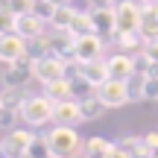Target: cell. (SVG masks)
I'll list each match as a JSON object with an SVG mask.
<instances>
[{"label": "cell", "instance_id": "4dcf8cb0", "mask_svg": "<svg viewBox=\"0 0 158 158\" xmlns=\"http://www.w3.org/2000/svg\"><path fill=\"white\" fill-rule=\"evenodd\" d=\"M0 158H9V155H6V149H3V141H0Z\"/></svg>", "mask_w": 158, "mask_h": 158}, {"label": "cell", "instance_id": "83f0119b", "mask_svg": "<svg viewBox=\"0 0 158 158\" xmlns=\"http://www.w3.org/2000/svg\"><path fill=\"white\" fill-rule=\"evenodd\" d=\"M143 138V143H147V147H152L155 152H158V132H147V135H141Z\"/></svg>", "mask_w": 158, "mask_h": 158}, {"label": "cell", "instance_id": "7c38bea8", "mask_svg": "<svg viewBox=\"0 0 158 158\" xmlns=\"http://www.w3.org/2000/svg\"><path fill=\"white\" fill-rule=\"evenodd\" d=\"M6 88H23L32 76V59H21V62H12L9 70H6Z\"/></svg>", "mask_w": 158, "mask_h": 158}, {"label": "cell", "instance_id": "7a4b0ae2", "mask_svg": "<svg viewBox=\"0 0 158 158\" xmlns=\"http://www.w3.org/2000/svg\"><path fill=\"white\" fill-rule=\"evenodd\" d=\"M53 108H56V102L44 91L41 94H27V97H21L18 117L27 126H47V123H53Z\"/></svg>", "mask_w": 158, "mask_h": 158}, {"label": "cell", "instance_id": "9a60e30c", "mask_svg": "<svg viewBox=\"0 0 158 158\" xmlns=\"http://www.w3.org/2000/svg\"><path fill=\"white\" fill-rule=\"evenodd\" d=\"M44 94L50 97L53 102H62V100H76V91H73V79L62 76V79H53V82L44 85Z\"/></svg>", "mask_w": 158, "mask_h": 158}, {"label": "cell", "instance_id": "277c9868", "mask_svg": "<svg viewBox=\"0 0 158 158\" xmlns=\"http://www.w3.org/2000/svg\"><path fill=\"white\" fill-rule=\"evenodd\" d=\"M114 12H117V32H141L143 9L138 6V0H120L114 3Z\"/></svg>", "mask_w": 158, "mask_h": 158}, {"label": "cell", "instance_id": "4316f807", "mask_svg": "<svg viewBox=\"0 0 158 158\" xmlns=\"http://www.w3.org/2000/svg\"><path fill=\"white\" fill-rule=\"evenodd\" d=\"M143 100H155V102H158V76H152V73L147 76V91H143Z\"/></svg>", "mask_w": 158, "mask_h": 158}, {"label": "cell", "instance_id": "cb8c5ba5", "mask_svg": "<svg viewBox=\"0 0 158 158\" xmlns=\"http://www.w3.org/2000/svg\"><path fill=\"white\" fill-rule=\"evenodd\" d=\"M15 18H18L15 9H9V6H0V35L15 32Z\"/></svg>", "mask_w": 158, "mask_h": 158}, {"label": "cell", "instance_id": "ffe728a7", "mask_svg": "<svg viewBox=\"0 0 158 158\" xmlns=\"http://www.w3.org/2000/svg\"><path fill=\"white\" fill-rule=\"evenodd\" d=\"M73 15H76L73 6H56V9H53V18H50V27L53 29H70Z\"/></svg>", "mask_w": 158, "mask_h": 158}, {"label": "cell", "instance_id": "e0dca14e", "mask_svg": "<svg viewBox=\"0 0 158 158\" xmlns=\"http://www.w3.org/2000/svg\"><path fill=\"white\" fill-rule=\"evenodd\" d=\"M79 108H82V120H100L102 114H106V102H102L94 91L79 100Z\"/></svg>", "mask_w": 158, "mask_h": 158}, {"label": "cell", "instance_id": "4fadbf2b", "mask_svg": "<svg viewBox=\"0 0 158 158\" xmlns=\"http://www.w3.org/2000/svg\"><path fill=\"white\" fill-rule=\"evenodd\" d=\"M53 123H62V126H76V123H82V108H79V100H62V102H56V108H53Z\"/></svg>", "mask_w": 158, "mask_h": 158}, {"label": "cell", "instance_id": "52a82bcc", "mask_svg": "<svg viewBox=\"0 0 158 158\" xmlns=\"http://www.w3.org/2000/svg\"><path fill=\"white\" fill-rule=\"evenodd\" d=\"M102 50H106L102 35L88 32V35H79L73 41V53H70V56H76L79 62H91V59H102Z\"/></svg>", "mask_w": 158, "mask_h": 158}, {"label": "cell", "instance_id": "f1b7e54d", "mask_svg": "<svg viewBox=\"0 0 158 158\" xmlns=\"http://www.w3.org/2000/svg\"><path fill=\"white\" fill-rule=\"evenodd\" d=\"M108 158H129V152H126V149H120L117 143H114V149L108 152Z\"/></svg>", "mask_w": 158, "mask_h": 158}, {"label": "cell", "instance_id": "ba28073f", "mask_svg": "<svg viewBox=\"0 0 158 158\" xmlns=\"http://www.w3.org/2000/svg\"><path fill=\"white\" fill-rule=\"evenodd\" d=\"M32 141H35V135L29 129H12L9 135L3 138V149H6L9 158H27Z\"/></svg>", "mask_w": 158, "mask_h": 158}, {"label": "cell", "instance_id": "1f68e13d", "mask_svg": "<svg viewBox=\"0 0 158 158\" xmlns=\"http://www.w3.org/2000/svg\"><path fill=\"white\" fill-rule=\"evenodd\" d=\"M155 158H158V152H155Z\"/></svg>", "mask_w": 158, "mask_h": 158}, {"label": "cell", "instance_id": "44dd1931", "mask_svg": "<svg viewBox=\"0 0 158 158\" xmlns=\"http://www.w3.org/2000/svg\"><path fill=\"white\" fill-rule=\"evenodd\" d=\"M70 32L76 35H88V32H97L94 29V18H91V9L88 12H79L76 9V15H73V23H70Z\"/></svg>", "mask_w": 158, "mask_h": 158}, {"label": "cell", "instance_id": "5b68a950", "mask_svg": "<svg viewBox=\"0 0 158 158\" xmlns=\"http://www.w3.org/2000/svg\"><path fill=\"white\" fill-rule=\"evenodd\" d=\"M94 94L106 102V108H123V106L132 102L129 100V88H126V82H120V79H106L100 88H94Z\"/></svg>", "mask_w": 158, "mask_h": 158}, {"label": "cell", "instance_id": "30bf717a", "mask_svg": "<svg viewBox=\"0 0 158 158\" xmlns=\"http://www.w3.org/2000/svg\"><path fill=\"white\" fill-rule=\"evenodd\" d=\"M94 18V29L102 38H117V12L114 6H102V9H91Z\"/></svg>", "mask_w": 158, "mask_h": 158}, {"label": "cell", "instance_id": "8fae6325", "mask_svg": "<svg viewBox=\"0 0 158 158\" xmlns=\"http://www.w3.org/2000/svg\"><path fill=\"white\" fill-rule=\"evenodd\" d=\"M106 68H108V79H120V82H126V79L138 70V64H135V56H129V53H117V56H108L106 59Z\"/></svg>", "mask_w": 158, "mask_h": 158}, {"label": "cell", "instance_id": "484cf974", "mask_svg": "<svg viewBox=\"0 0 158 158\" xmlns=\"http://www.w3.org/2000/svg\"><path fill=\"white\" fill-rule=\"evenodd\" d=\"M143 56L149 59V64H152V68H158V38H152V41H147V44H143Z\"/></svg>", "mask_w": 158, "mask_h": 158}, {"label": "cell", "instance_id": "f546056e", "mask_svg": "<svg viewBox=\"0 0 158 158\" xmlns=\"http://www.w3.org/2000/svg\"><path fill=\"white\" fill-rule=\"evenodd\" d=\"M50 6H70V0H47Z\"/></svg>", "mask_w": 158, "mask_h": 158}, {"label": "cell", "instance_id": "d6986e66", "mask_svg": "<svg viewBox=\"0 0 158 158\" xmlns=\"http://www.w3.org/2000/svg\"><path fill=\"white\" fill-rule=\"evenodd\" d=\"M147 76H149V73L135 70V73L126 79V88H129V100H132V102H141V100H143V91H147Z\"/></svg>", "mask_w": 158, "mask_h": 158}, {"label": "cell", "instance_id": "6da1fadb", "mask_svg": "<svg viewBox=\"0 0 158 158\" xmlns=\"http://www.w3.org/2000/svg\"><path fill=\"white\" fill-rule=\"evenodd\" d=\"M47 143L53 149V158H82V152H85L79 132L73 126H62V123H56L47 132Z\"/></svg>", "mask_w": 158, "mask_h": 158}, {"label": "cell", "instance_id": "d4e9b609", "mask_svg": "<svg viewBox=\"0 0 158 158\" xmlns=\"http://www.w3.org/2000/svg\"><path fill=\"white\" fill-rule=\"evenodd\" d=\"M15 114H18V108H12V106H0V129H9V126L15 123Z\"/></svg>", "mask_w": 158, "mask_h": 158}, {"label": "cell", "instance_id": "9c48e42d", "mask_svg": "<svg viewBox=\"0 0 158 158\" xmlns=\"http://www.w3.org/2000/svg\"><path fill=\"white\" fill-rule=\"evenodd\" d=\"M44 18H38L32 9L29 12H18V18H15V32L18 35H23L27 41H35V38H41L44 35Z\"/></svg>", "mask_w": 158, "mask_h": 158}, {"label": "cell", "instance_id": "ac0fdd59", "mask_svg": "<svg viewBox=\"0 0 158 158\" xmlns=\"http://www.w3.org/2000/svg\"><path fill=\"white\" fill-rule=\"evenodd\" d=\"M111 149H114L111 141H106V138L94 135V138H88V141H85V152H82V155H91V158H108V152H111Z\"/></svg>", "mask_w": 158, "mask_h": 158}, {"label": "cell", "instance_id": "3957f363", "mask_svg": "<svg viewBox=\"0 0 158 158\" xmlns=\"http://www.w3.org/2000/svg\"><path fill=\"white\" fill-rule=\"evenodd\" d=\"M32 76L38 79L41 85L53 82V79L64 76V56H56V53H44V56L32 59Z\"/></svg>", "mask_w": 158, "mask_h": 158}, {"label": "cell", "instance_id": "603a6c76", "mask_svg": "<svg viewBox=\"0 0 158 158\" xmlns=\"http://www.w3.org/2000/svg\"><path fill=\"white\" fill-rule=\"evenodd\" d=\"M27 158H53V149H50V143H47V135H35Z\"/></svg>", "mask_w": 158, "mask_h": 158}, {"label": "cell", "instance_id": "8992f818", "mask_svg": "<svg viewBox=\"0 0 158 158\" xmlns=\"http://www.w3.org/2000/svg\"><path fill=\"white\" fill-rule=\"evenodd\" d=\"M21 59H29V41L18 32L0 35V62L12 64V62H21Z\"/></svg>", "mask_w": 158, "mask_h": 158}, {"label": "cell", "instance_id": "2e32d148", "mask_svg": "<svg viewBox=\"0 0 158 158\" xmlns=\"http://www.w3.org/2000/svg\"><path fill=\"white\" fill-rule=\"evenodd\" d=\"M120 149H126L129 158H155V149L143 143V138H120L117 141Z\"/></svg>", "mask_w": 158, "mask_h": 158}, {"label": "cell", "instance_id": "5bb4252c", "mask_svg": "<svg viewBox=\"0 0 158 158\" xmlns=\"http://www.w3.org/2000/svg\"><path fill=\"white\" fill-rule=\"evenodd\" d=\"M82 79L91 85V88H100V85L108 79L106 59H91V62H82Z\"/></svg>", "mask_w": 158, "mask_h": 158}, {"label": "cell", "instance_id": "7402d4cb", "mask_svg": "<svg viewBox=\"0 0 158 158\" xmlns=\"http://www.w3.org/2000/svg\"><path fill=\"white\" fill-rule=\"evenodd\" d=\"M117 44L123 47L126 53H132V50H138V47H143L147 41H143L141 32H117Z\"/></svg>", "mask_w": 158, "mask_h": 158}]
</instances>
